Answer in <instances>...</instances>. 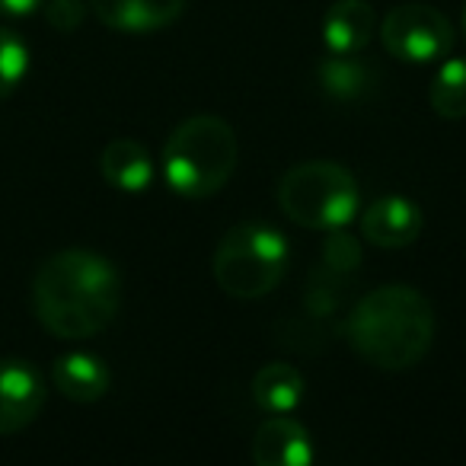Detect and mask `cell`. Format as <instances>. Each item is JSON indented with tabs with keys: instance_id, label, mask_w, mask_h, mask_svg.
Here are the masks:
<instances>
[{
	"instance_id": "5",
	"label": "cell",
	"mask_w": 466,
	"mask_h": 466,
	"mask_svg": "<svg viewBox=\"0 0 466 466\" xmlns=\"http://www.w3.org/2000/svg\"><path fill=\"white\" fill-rule=\"evenodd\" d=\"M279 205L298 227L329 233L358 218L361 192L342 163L304 160L281 176Z\"/></svg>"
},
{
	"instance_id": "20",
	"label": "cell",
	"mask_w": 466,
	"mask_h": 466,
	"mask_svg": "<svg viewBox=\"0 0 466 466\" xmlns=\"http://www.w3.org/2000/svg\"><path fill=\"white\" fill-rule=\"evenodd\" d=\"M46 0H0V14L7 16H29L42 7Z\"/></svg>"
},
{
	"instance_id": "21",
	"label": "cell",
	"mask_w": 466,
	"mask_h": 466,
	"mask_svg": "<svg viewBox=\"0 0 466 466\" xmlns=\"http://www.w3.org/2000/svg\"><path fill=\"white\" fill-rule=\"evenodd\" d=\"M463 33H466V10H463Z\"/></svg>"
},
{
	"instance_id": "11",
	"label": "cell",
	"mask_w": 466,
	"mask_h": 466,
	"mask_svg": "<svg viewBox=\"0 0 466 466\" xmlns=\"http://www.w3.org/2000/svg\"><path fill=\"white\" fill-rule=\"evenodd\" d=\"M377 33L368 0H336L323 16V46L329 55H361Z\"/></svg>"
},
{
	"instance_id": "15",
	"label": "cell",
	"mask_w": 466,
	"mask_h": 466,
	"mask_svg": "<svg viewBox=\"0 0 466 466\" xmlns=\"http://www.w3.org/2000/svg\"><path fill=\"white\" fill-rule=\"evenodd\" d=\"M319 84L332 99L351 103V99H361L370 90L374 71H370V65L358 61V55H329L319 65Z\"/></svg>"
},
{
	"instance_id": "8",
	"label": "cell",
	"mask_w": 466,
	"mask_h": 466,
	"mask_svg": "<svg viewBox=\"0 0 466 466\" xmlns=\"http://www.w3.org/2000/svg\"><path fill=\"white\" fill-rule=\"evenodd\" d=\"M421 208L406 195H383L361 211V237L370 247L402 249L419 240Z\"/></svg>"
},
{
	"instance_id": "16",
	"label": "cell",
	"mask_w": 466,
	"mask_h": 466,
	"mask_svg": "<svg viewBox=\"0 0 466 466\" xmlns=\"http://www.w3.org/2000/svg\"><path fill=\"white\" fill-rule=\"evenodd\" d=\"M428 99L441 118H466V58H451L438 67Z\"/></svg>"
},
{
	"instance_id": "10",
	"label": "cell",
	"mask_w": 466,
	"mask_h": 466,
	"mask_svg": "<svg viewBox=\"0 0 466 466\" xmlns=\"http://www.w3.org/2000/svg\"><path fill=\"white\" fill-rule=\"evenodd\" d=\"M253 460L259 466H307L313 460L310 431L291 415H268L256 428Z\"/></svg>"
},
{
	"instance_id": "4",
	"label": "cell",
	"mask_w": 466,
	"mask_h": 466,
	"mask_svg": "<svg viewBox=\"0 0 466 466\" xmlns=\"http://www.w3.org/2000/svg\"><path fill=\"white\" fill-rule=\"evenodd\" d=\"M291 266V247L285 233L268 224H237L220 237L211 272L224 294L237 300H256L272 294Z\"/></svg>"
},
{
	"instance_id": "9",
	"label": "cell",
	"mask_w": 466,
	"mask_h": 466,
	"mask_svg": "<svg viewBox=\"0 0 466 466\" xmlns=\"http://www.w3.org/2000/svg\"><path fill=\"white\" fill-rule=\"evenodd\" d=\"M86 7L116 33L144 35L179 20L186 0H86Z\"/></svg>"
},
{
	"instance_id": "17",
	"label": "cell",
	"mask_w": 466,
	"mask_h": 466,
	"mask_svg": "<svg viewBox=\"0 0 466 466\" xmlns=\"http://www.w3.org/2000/svg\"><path fill=\"white\" fill-rule=\"evenodd\" d=\"M29 74V46L14 33L0 26V99L20 90Z\"/></svg>"
},
{
	"instance_id": "2",
	"label": "cell",
	"mask_w": 466,
	"mask_h": 466,
	"mask_svg": "<svg viewBox=\"0 0 466 466\" xmlns=\"http://www.w3.org/2000/svg\"><path fill=\"white\" fill-rule=\"evenodd\" d=\"M345 339L361 361L380 370H409L434 342V310L415 288L380 285L351 307Z\"/></svg>"
},
{
	"instance_id": "12",
	"label": "cell",
	"mask_w": 466,
	"mask_h": 466,
	"mask_svg": "<svg viewBox=\"0 0 466 466\" xmlns=\"http://www.w3.org/2000/svg\"><path fill=\"white\" fill-rule=\"evenodd\" d=\"M52 383L71 402H96L109 393L112 374L103 358L90 351H67L52 364Z\"/></svg>"
},
{
	"instance_id": "6",
	"label": "cell",
	"mask_w": 466,
	"mask_h": 466,
	"mask_svg": "<svg viewBox=\"0 0 466 466\" xmlns=\"http://www.w3.org/2000/svg\"><path fill=\"white\" fill-rule=\"evenodd\" d=\"M380 42L406 65H431L451 52L453 26L431 4H400L380 20Z\"/></svg>"
},
{
	"instance_id": "14",
	"label": "cell",
	"mask_w": 466,
	"mask_h": 466,
	"mask_svg": "<svg viewBox=\"0 0 466 466\" xmlns=\"http://www.w3.org/2000/svg\"><path fill=\"white\" fill-rule=\"evenodd\" d=\"M253 400L268 415H291L304 400V377L285 361L266 364L253 377Z\"/></svg>"
},
{
	"instance_id": "13",
	"label": "cell",
	"mask_w": 466,
	"mask_h": 466,
	"mask_svg": "<svg viewBox=\"0 0 466 466\" xmlns=\"http://www.w3.org/2000/svg\"><path fill=\"white\" fill-rule=\"evenodd\" d=\"M99 173L112 188L137 195L154 182V160L144 144L131 141V137H116L99 154Z\"/></svg>"
},
{
	"instance_id": "19",
	"label": "cell",
	"mask_w": 466,
	"mask_h": 466,
	"mask_svg": "<svg viewBox=\"0 0 466 466\" xmlns=\"http://www.w3.org/2000/svg\"><path fill=\"white\" fill-rule=\"evenodd\" d=\"M46 20L58 33H74L86 16V0H46Z\"/></svg>"
},
{
	"instance_id": "7",
	"label": "cell",
	"mask_w": 466,
	"mask_h": 466,
	"mask_svg": "<svg viewBox=\"0 0 466 466\" xmlns=\"http://www.w3.org/2000/svg\"><path fill=\"white\" fill-rule=\"evenodd\" d=\"M46 377L23 358H0V434H16L39 419L46 406Z\"/></svg>"
},
{
	"instance_id": "3",
	"label": "cell",
	"mask_w": 466,
	"mask_h": 466,
	"mask_svg": "<svg viewBox=\"0 0 466 466\" xmlns=\"http://www.w3.org/2000/svg\"><path fill=\"white\" fill-rule=\"evenodd\" d=\"M237 160V131L218 116H192L163 144V179L182 198H208L230 182Z\"/></svg>"
},
{
	"instance_id": "1",
	"label": "cell",
	"mask_w": 466,
	"mask_h": 466,
	"mask_svg": "<svg viewBox=\"0 0 466 466\" xmlns=\"http://www.w3.org/2000/svg\"><path fill=\"white\" fill-rule=\"evenodd\" d=\"M122 281L106 256L90 249H61L48 256L33 279V310L55 339H93L116 319Z\"/></svg>"
},
{
	"instance_id": "18",
	"label": "cell",
	"mask_w": 466,
	"mask_h": 466,
	"mask_svg": "<svg viewBox=\"0 0 466 466\" xmlns=\"http://www.w3.org/2000/svg\"><path fill=\"white\" fill-rule=\"evenodd\" d=\"M358 262H361V247H358L355 237H349L342 227L329 230V237L323 243V266H319V272L336 281H349L351 272L358 268Z\"/></svg>"
}]
</instances>
